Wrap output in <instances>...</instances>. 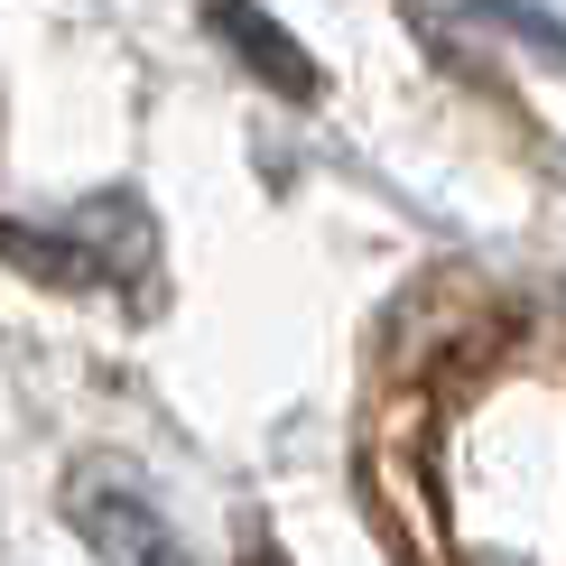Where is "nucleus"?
Returning <instances> with one entry per match:
<instances>
[{"label": "nucleus", "instance_id": "obj_1", "mask_svg": "<svg viewBox=\"0 0 566 566\" xmlns=\"http://www.w3.org/2000/svg\"><path fill=\"white\" fill-rule=\"evenodd\" d=\"M0 261L29 270L38 289L122 297L130 279H149V261H158L149 196H139V186H103V196L65 205V214H0Z\"/></svg>", "mask_w": 566, "mask_h": 566}, {"label": "nucleus", "instance_id": "obj_2", "mask_svg": "<svg viewBox=\"0 0 566 566\" xmlns=\"http://www.w3.org/2000/svg\"><path fill=\"white\" fill-rule=\"evenodd\" d=\"M65 530L84 538L103 566H205L186 548L177 511L149 492V474H130L122 455H84L65 474Z\"/></svg>", "mask_w": 566, "mask_h": 566}, {"label": "nucleus", "instance_id": "obj_3", "mask_svg": "<svg viewBox=\"0 0 566 566\" xmlns=\"http://www.w3.org/2000/svg\"><path fill=\"white\" fill-rule=\"evenodd\" d=\"M205 29H214L232 56L251 65V75H261L270 93H289V103H306V93H316L325 75H316V56H306V46L279 29L270 10H242V0H223V10H205Z\"/></svg>", "mask_w": 566, "mask_h": 566}, {"label": "nucleus", "instance_id": "obj_4", "mask_svg": "<svg viewBox=\"0 0 566 566\" xmlns=\"http://www.w3.org/2000/svg\"><path fill=\"white\" fill-rule=\"evenodd\" d=\"M242 566H289V548H279L270 530H242Z\"/></svg>", "mask_w": 566, "mask_h": 566}]
</instances>
